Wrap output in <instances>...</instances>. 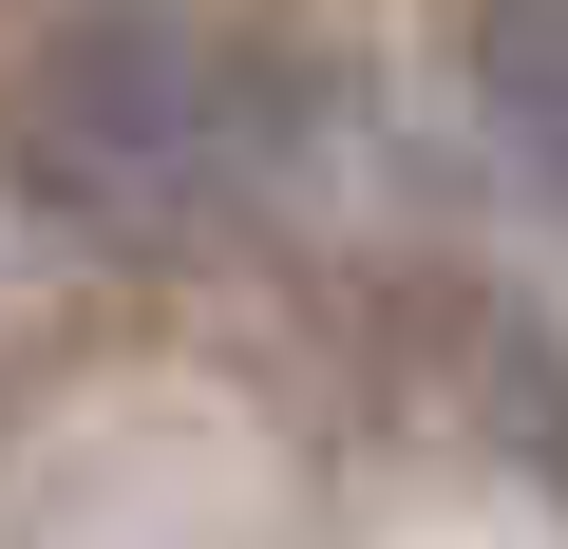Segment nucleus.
I'll return each mask as SVG.
<instances>
[{"instance_id": "nucleus-1", "label": "nucleus", "mask_w": 568, "mask_h": 549, "mask_svg": "<svg viewBox=\"0 0 568 549\" xmlns=\"http://www.w3.org/2000/svg\"><path fill=\"white\" fill-rule=\"evenodd\" d=\"M284 152V95L209 39V20H77L20 77V171L77 227H190Z\"/></svg>"}, {"instance_id": "nucleus-2", "label": "nucleus", "mask_w": 568, "mask_h": 549, "mask_svg": "<svg viewBox=\"0 0 568 549\" xmlns=\"http://www.w3.org/2000/svg\"><path fill=\"white\" fill-rule=\"evenodd\" d=\"M455 58H474V114H493V152L568 209V0H474L455 20Z\"/></svg>"}]
</instances>
